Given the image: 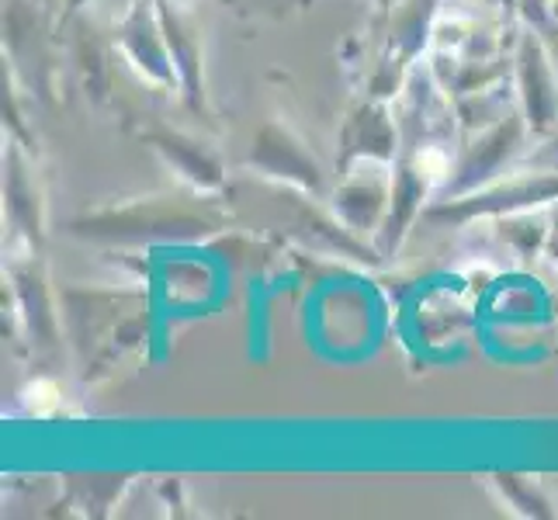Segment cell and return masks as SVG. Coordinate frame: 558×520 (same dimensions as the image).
Here are the masks:
<instances>
[{"instance_id":"277c9868","label":"cell","mask_w":558,"mask_h":520,"mask_svg":"<svg viewBox=\"0 0 558 520\" xmlns=\"http://www.w3.org/2000/svg\"><path fill=\"white\" fill-rule=\"evenodd\" d=\"M440 4H445V0H396V4L381 14L385 43H381L375 70L368 73L372 98H385V101L399 98V90L407 87L410 70L420 63V56L434 43Z\"/></svg>"},{"instance_id":"d6986e66","label":"cell","mask_w":558,"mask_h":520,"mask_svg":"<svg viewBox=\"0 0 558 520\" xmlns=\"http://www.w3.org/2000/svg\"><path fill=\"white\" fill-rule=\"evenodd\" d=\"M22 407L35 420H52L63 413V389L52 378H35L22 389Z\"/></svg>"},{"instance_id":"ac0fdd59","label":"cell","mask_w":558,"mask_h":520,"mask_svg":"<svg viewBox=\"0 0 558 520\" xmlns=\"http://www.w3.org/2000/svg\"><path fill=\"white\" fill-rule=\"evenodd\" d=\"M537 211V208H534ZM534 211H513V216H499V229H504V240L517 250L521 257H534L537 246L545 240V219L534 216Z\"/></svg>"},{"instance_id":"ba28073f","label":"cell","mask_w":558,"mask_h":520,"mask_svg":"<svg viewBox=\"0 0 558 520\" xmlns=\"http://www.w3.org/2000/svg\"><path fill=\"white\" fill-rule=\"evenodd\" d=\"M246 170L267 184H284V188L305 191V195H316V198L326 195L323 164L313 157L310 146L278 119L264 122L257 129L254 146H250V157H246Z\"/></svg>"},{"instance_id":"d4e9b609","label":"cell","mask_w":558,"mask_h":520,"mask_svg":"<svg viewBox=\"0 0 558 520\" xmlns=\"http://www.w3.org/2000/svg\"><path fill=\"white\" fill-rule=\"evenodd\" d=\"M181 4H191V0H181Z\"/></svg>"},{"instance_id":"8992f818","label":"cell","mask_w":558,"mask_h":520,"mask_svg":"<svg viewBox=\"0 0 558 520\" xmlns=\"http://www.w3.org/2000/svg\"><path fill=\"white\" fill-rule=\"evenodd\" d=\"M8 288L14 299V316L22 323V330L28 337V343L35 351H56V343L63 337V305L60 295L52 292L49 271L43 264V254L38 250H17L8 261Z\"/></svg>"},{"instance_id":"4fadbf2b","label":"cell","mask_w":558,"mask_h":520,"mask_svg":"<svg viewBox=\"0 0 558 520\" xmlns=\"http://www.w3.org/2000/svg\"><path fill=\"white\" fill-rule=\"evenodd\" d=\"M143 140L178 173L187 191H198V195H222V191H229V173L222 167V157L205 140L167 125H149L143 132Z\"/></svg>"},{"instance_id":"9c48e42d","label":"cell","mask_w":558,"mask_h":520,"mask_svg":"<svg viewBox=\"0 0 558 520\" xmlns=\"http://www.w3.org/2000/svg\"><path fill=\"white\" fill-rule=\"evenodd\" d=\"M114 49L122 52L132 73L153 90H178V73L174 63H170L157 0H129L119 25H114Z\"/></svg>"},{"instance_id":"7402d4cb","label":"cell","mask_w":558,"mask_h":520,"mask_svg":"<svg viewBox=\"0 0 558 520\" xmlns=\"http://www.w3.org/2000/svg\"><path fill=\"white\" fill-rule=\"evenodd\" d=\"M517 14L537 28L542 22H548V0H517Z\"/></svg>"},{"instance_id":"cb8c5ba5","label":"cell","mask_w":558,"mask_h":520,"mask_svg":"<svg viewBox=\"0 0 558 520\" xmlns=\"http://www.w3.org/2000/svg\"><path fill=\"white\" fill-rule=\"evenodd\" d=\"M499 8H507V11H517V0H499Z\"/></svg>"},{"instance_id":"44dd1931","label":"cell","mask_w":558,"mask_h":520,"mask_svg":"<svg viewBox=\"0 0 558 520\" xmlns=\"http://www.w3.org/2000/svg\"><path fill=\"white\" fill-rule=\"evenodd\" d=\"M524 167H537V170H558V114L551 129L542 140H534V149L524 157Z\"/></svg>"},{"instance_id":"603a6c76","label":"cell","mask_w":558,"mask_h":520,"mask_svg":"<svg viewBox=\"0 0 558 520\" xmlns=\"http://www.w3.org/2000/svg\"><path fill=\"white\" fill-rule=\"evenodd\" d=\"M372 4L378 8V14H385V11H389V8L396 4V0H372Z\"/></svg>"},{"instance_id":"9a60e30c","label":"cell","mask_w":558,"mask_h":520,"mask_svg":"<svg viewBox=\"0 0 558 520\" xmlns=\"http://www.w3.org/2000/svg\"><path fill=\"white\" fill-rule=\"evenodd\" d=\"M157 285H163L170 302L202 305L211 295V288H216V278H211L205 261H167V264H160Z\"/></svg>"},{"instance_id":"5bb4252c","label":"cell","mask_w":558,"mask_h":520,"mask_svg":"<svg viewBox=\"0 0 558 520\" xmlns=\"http://www.w3.org/2000/svg\"><path fill=\"white\" fill-rule=\"evenodd\" d=\"M170 63L178 73V94L191 111H205V43H202V25L195 14L187 11L181 0H157Z\"/></svg>"},{"instance_id":"6da1fadb","label":"cell","mask_w":558,"mask_h":520,"mask_svg":"<svg viewBox=\"0 0 558 520\" xmlns=\"http://www.w3.org/2000/svg\"><path fill=\"white\" fill-rule=\"evenodd\" d=\"M233 216L219 208L216 195H153V198H132L122 205H105L70 219V237L98 246H170V243H205L229 233Z\"/></svg>"},{"instance_id":"52a82bcc","label":"cell","mask_w":558,"mask_h":520,"mask_svg":"<svg viewBox=\"0 0 558 520\" xmlns=\"http://www.w3.org/2000/svg\"><path fill=\"white\" fill-rule=\"evenodd\" d=\"M513 87L531 140H542L558 114V63L534 25L513 35Z\"/></svg>"},{"instance_id":"7a4b0ae2","label":"cell","mask_w":558,"mask_h":520,"mask_svg":"<svg viewBox=\"0 0 558 520\" xmlns=\"http://www.w3.org/2000/svg\"><path fill=\"white\" fill-rule=\"evenodd\" d=\"M60 305L63 330L87 382L111 372L146 340V292L136 288H66Z\"/></svg>"},{"instance_id":"8fae6325","label":"cell","mask_w":558,"mask_h":520,"mask_svg":"<svg viewBox=\"0 0 558 520\" xmlns=\"http://www.w3.org/2000/svg\"><path fill=\"white\" fill-rule=\"evenodd\" d=\"M4 222L17 250L46 246V191L32 153L22 143H8L4 149Z\"/></svg>"},{"instance_id":"ffe728a7","label":"cell","mask_w":558,"mask_h":520,"mask_svg":"<svg viewBox=\"0 0 558 520\" xmlns=\"http://www.w3.org/2000/svg\"><path fill=\"white\" fill-rule=\"evenodd\" d=\"M4 129H8V136H11L14 143H22L28 153L38 149V140L32 136V129H28V122H25V111H22V105H17L14 73H8V66H4Z\"/></svg>"},{"instance_id":"2e32d148","label":"cell","mask_w":558,"mask_h":520,"mask_svg":"<svg viewBox=\"0 0 558 520\" xmlns=\"http://www.w3.org/2000/svg\"><path fill=\"white\" fill-rule=\"evenodd\" d=\"M493 489L504 499V507L517 517H555V504L548 489L531 475L521 472H499L493 475Z\"/></svg>"},{"instance_id":"3957f363","label":"cell","mask_w":558,"mask_h":520,"mask_svg":"<svg viewBox=\"0 0 558 520\" xmlns=\"http://www.w3.org/2000/svg\"><path fill=\"white\" fill-rule=\"evenodd\" d=\"M558 202V170H537L521 167L507 170L504 178H496L486 188H475L469 195L458 198H434L430 208L423 211V222L430 226H472L478 219H499L513 216V211H534Z\"/></svg>"},{"instance_id":"7c38bea8","label":"cell","mask_w":558,"mask_h":520,"mask_svg":"<svg viewBox=\"0 0 558 520\" xmlns=\"http://www.w3.org/2000/svg\"><path fill=\"white\" fill-rule=\"evenodd\" d=\"M399 149H402V132H399V119H396V105L368 94V98L357 101L340 122L337 173L348 170L357 160L396 164Z\"/></svg>"},{"instance_id":"5b68a950","label":"cell","mask_w":558,"mask_h":520,"mask_svg":"<svg viewBox=\"0 0 558 520\" xmlns=\"http://www.w3.org/2000/svg\"><path fill=\"white\" fill-rule=\"evenodd\" d=\"M531 143V129L524 122L521 108H513L504 119H496L483 129L461 132V143L454 153V170L437 198H458L475 188H486L524 157Z\"/></svg>"},{"instance_id":"e0dca14e","label":"cell","mask_w":558,"mask_h":520,"mask_svg":"<svg viewBox=\"0 0 558 520\" xmlns=\"http://www.w3.org/2000/svg\"><path fill=\"white\" fill-rule=\"evenodd\" d=\"M125 489V475H73L70 479V499L84 513H105V507H114V499Z\"/></svg>"},{"instance_id":"484cf974","label":"cell","mask_w":558,"mask_h":520,"mask_svg":"<svg viewBox=\"0 0 558 520\" xmlns=\"http://www.w3.org/2000/svg\"><path fill=\"white\" fill-rule=\"evenodd\" d=\"M551 56H555V52H551ZM555 63H558V56H555Z\"/></svg>"},{"instance_id":"30bf717a","label":"cell","mask_w":558,"mask_h":520,"mask_svg":"<svg viewBox=\"0 0 558 520\" xmlns=\"http://www.w3.org/2000/svg\"><path fill=\"white\" fill-rule=\"evenodd\" d=\"M392 205V164L357 160L337 173V188L330 191V211L351 233L375 243L378 229Z\"/></svg>"}]
</instances>
